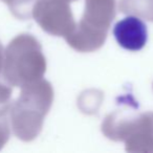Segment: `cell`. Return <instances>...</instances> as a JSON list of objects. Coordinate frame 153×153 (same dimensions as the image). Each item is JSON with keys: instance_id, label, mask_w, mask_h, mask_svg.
Masks as SVG:
<instances>
[{"instance_id": "obj_1", "label": "cell", "mask_w": 153, "mask_h": 153, "mask_svg": "<svg viewBox=\"0 0 153 153\" xmlns=\"http://www.w3.org/2000/svg\"><path fill=\"white\" fill-rule=\"evenodd\" d=\"M53 102V89L46 80L41 79L21 87L19 98L10 109L15 135L23 142L34 140L42 130Z\"/></svg>"}, {"instance_id": "obj_2", "label": "cell", "mask_w": 153, "mask_h": 153, "mask_svg": "<svg viewBox=\"0 0 153 153\" xmlns=\"http://www.w3.org/2000/svg\"><path fill=\"white\" fill-rule=\"evenodd\" d=\"M2 70L4 81L12 87L21 88L43 79L46 59L39 41L30 34L14 38L4 51Z\"/></svg>"}, {"instance_id": "obj_3", "label": "cell", "mask_w": 153, "mask_h": 153, "mask_svg": "<svg viewBox=\"0 0 153 153\" xmlns=\"http://www.w3.org/2000/svg\"><path fill=\"white\" fill-rule=\"evenodd\" d=\"M102 132L114 142L125 143L126 151L153 153V112L135 113L133 109L122 108L107 115Z\"/></svg>"}, {"instance_id": "obj_4", "label": "cell", "mask_w": 153, "mask_h": 153, "mask_svg": "<svg viewBox=\"0 0 153 153\" xmlns=\"http://www.w3.org/2000/svg\"><path fill=\"white\" fill-rule=\"evenodd\" d=\"M115 17V0H85L82 19L65 37L79 53H91L104 45L107 32Z\"/></svg>"}, {"instance_id": "obj_5", "label": "cell", "mask_w": 153, "mask_h": 153, "mask_svg": "<svg viewBox=\"0 0 153 153\" xmlns=\"http://www.w3.org/2000/svg\"><path fill=\"white\" fill-rule=\"evenodd\" d=\"M32 17L44 32L56 37L65 38L76 24L69 3L60 0H36Z\"/></svg>"}, {"instance_id": "obj_6", "label": "cell", "mask_w": 153, "mask_h": 153, "mask_svg": "<svg viewBox=\"0 0 153 153\" xmlns=\"http://www.w3.org/2000/svg\"><path fill=\"white\" fill-rule=\"evenodd\" d=\"M113 36L124 49L138 51L144 48L148 41V30L140 18L129 15L115 23Z\"/></svg>"}, {"instance_id": "obj_7", "label": "cell", "mask_w": 153, "mask_h": 153, "mask_svg": "<svg viewBox=\"0 0 153 153\" xmlns=\"http://www.w3.org/2000/svg\"><path fill=\"white\" fill-rule=\"evenodd\" d=\"M119 9L126 15L153 22V0H121Z\"/></svg>"}, {"instance_id": "obj_8", "label": "cell", "mask_w": 153, "mask_h": 153, "mask_svg": "<svg viewBox=\"0 0 153 153\" xmlns=\"http://www.w3.org/2000/svg\"><path fill=\"white\" fill-rule=\"evenodd\" d=\"M10 7L12 14L18 19L26 20L32 17V11L36 0H2Z\"/></svg>"}, {"instance_id": "obj_9", "label": "cell", "mask_w": 153, "mask_h": 153, "mask_svg": "<svg viewBox=\"0 0 153 153\" xmlns=\"http://www.w3.org/2000/svg\"><path fill=\"white\" fill-rule=\"evenodd\" d=\"M12 86L0 82V117H5L12 106Z\"/></svg>"}, {"instance_id": "obj_10", "label": "cell", "mask_w": 153, "mask_h": 153, "mask_svg": "<svg viewBox=\"0 0 153 153\" xmlns=\"http://www.w3.org/2000/svg\"><path fill=\"white\" fill-rule=\"evenodd\" d=\"M10 124L4 117H0V150L4 147V145L10 140Z\"/></svg>"}, {"instance_id": "obj_11", "label": "cell", "mask_w": 153, "mask_h": 153, "mask_svg": "<svg viewBox=\"0 0 153 153\" xmlns=\"http://www.w3.org/2000/svg\"><path fill=\"white\" fill-rule=\"evenodd\" d=\"M3 62H4V51H3L2 44L0 43V72L3 68Z\"/></svg>"}, {"instance_id": "obj_12", "label": "cell", "mask_w": 153, "mask_h": 153, "mask_svg": "<svg viewBox=\"0 0 153 153\" xmlns=\"http://www.w3.org/2000/svg\"><path fill=\"white\" fill-rule=\"evenodd\" d=\"M60 1H64V2L69 3V2H71V1H76V0H60Z\"/></svg>"}]
</instances>
